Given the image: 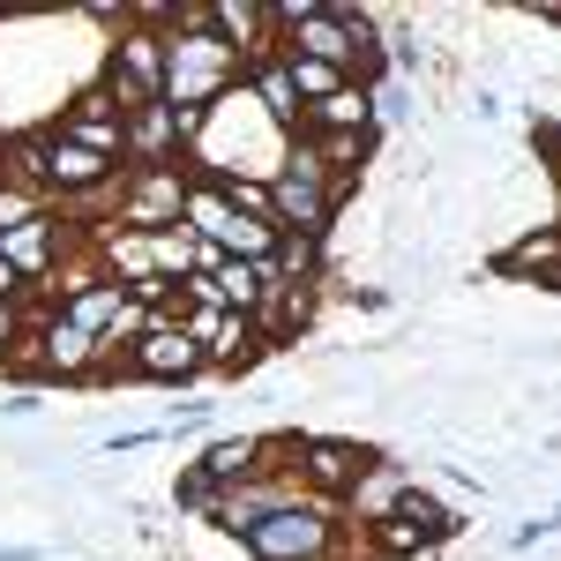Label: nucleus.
I'll use <instances>...</instances> for the list:
<instances>
[{"mask_svg":"<svg viewBox=\"0 0 561 561\" xmlns=\"http://www.w3.org/2000/svg\"><path fill=\"white\" fill-rule=\"evenodd\" d=\"M240 83V60L225 53L217 31H165V105L173 113H210Z\"/></svg>","mask_w":561,"mask_h":561,"instance_id":"f257e3e1","label":"nucleus"},{"mask_svg":"<svg viewBox=\"0 0 561 561\" xmlns=\"http://www.w3.org/2000/svg\"><path fill=\"white\" fill-rule=\"evenodd\" d=\"M337 539H345V510H337V502L300 494L293 510L262 517L240 547H248L255 561H337Z\"/></svg>","mask_w":561,"mask_h":561,"instance_id":"f03ea898","label":"nucleus"},{"mask_svg":"<svg viewBox=\"0 0 561 561\" xmlns=\"http://www.w3.org/2000/svg\"><path fill=\"white\" fill-rule=\"evenodd\" d=\"M105 382H150V389H195L210 382V359H203V345L180 330V322H150L142 337H135L121 359H113V375Z\"/></svg>","mask_w":561,"mask_h":561,"instance_id":"7ed1b4c3","label":"nucleus"},{"mask_svg":"<svg viewBox=\"0 0 561 561\" xmlns=\"http://www.w3.org/2000/svg\"><path fill=\"white\" fill-rule=\"evenodd\" d=\"M375 457H382V449H367V442H352V434H300V486L314 502H345Z\"/></svg>","mask_w":561,"mask_h":561,"instance_id":"20e7f679","label":"nucleus"},{"mask_svg":"<svg viewBox=\"0 0 561 561\" xmlns=\"http://www.w3.org/2000/svg\"><path fill=\"white\" fill-rule=\"evenodd\" d=\"M180 203H187V165L128 173L121 180V203H113V225H128V232H165V225H180Z\"/></svg>","mask_w":561,"mask_h":561,"instance_id":"39448f33","label":"nucleus"},{"mask_svg":"<svg viewBox=\"0 0 561 561\" xmlns=\"http://www.w3.org/2000/svg\"><path fill=\"white\" fill-rule=\"evenodd\" d=\"M307 486L300 479H248V486H225L217 494V517H210V531H225V539H248L262 517H277V510H293Z\"/></svg>","mask_w":561,"mask_h":561,"instance_id":"423d86ee","label":"nucleus"},{"mask_svg":"<svg viewBox=\"0 0 561 561\" xmlns=\"http://www.w3.org/2000/svg\"><path fill=\"white\" fill-rule=\"evenodd\" d=\"M121 142H128V173H165V165H187L173 105H142V113H128V121H121Z\"/></svg>","mask_w":561,"mask_h":561,"instance_id":"0eeeda50","label":"nucleus"},{"mask_svg":"<svg viewBox=\"0 0 561 561\" xmlns=\"http://www.w3.org/2000/svg\"><path fill=\"white\" fill-rule=\"evenodd\" d=\"M210 31L225 38V53L240 68H255L277 53V23H270V0H210Z\"/></svg>","mask_w":561,"mask_h":561,"instance_id":"6e6552de","label":"nucleus"},{"mask_svg":"<svg viewBox=\"0 0 561 561\" xmlns=\"http://www.w3.org/2000/svg\"><path fill=\"white\" fill-rule=\"evenodd\" d=\"M494 277H510V285H547V293H561V225H531L517 248H502V255H494Z\"/></svg>","mask_w":561,"mask_h":561,"instance_id":"1a4fd4ad","label":"nucleus"},{"mask_svg":"<svg viewBox=\"0 0 561 561\" xmlns=\"http://www.w3.org/2000/svg\"><path fill=\"white\" fill-rule=\"evenodd\" d=\"M412 479H420L412 465H397V457H375V465L359 472V486H352L337 510H345V524H359V531H367V524H382L389 510L404 502V486H412Z\"/></svg>","mask_w":561,"mask_h":561,"instance_id":"9d476101","label":"nucleus"},{"mask_svg":"<svg viewBox=\"0 0 561 561\" xmlns=\"http://www.w3.org/2000/svg\"><path fill=\"white\" fill-rule=\"evenodd\" d=\"M240 90L255 98V113L285 135V142L300 135V98H293V76H285V60H277V53H270V60H255V68H240Z\"/></svg>","mask_w":561,"mask_h":561,"instance_id":"9b49d317","label":"nucleus"},{"mask_svg":"<svg viewBox=\"0 0 561 561\" xmlns=\"http://www.w3.org/2000/svg\"><path fill=\"white\" fill-rule=\"evenodd\" d=\"M270 352H277V345L262 337L248 314H225V330L210 337V352H203V359H210V375H217V382H240V375H255Z\"/></svg>","mask_w":561,"mask_h":561,"instance_id":"f8f14e48","label":"nucleus"},{"mask_svg":"<svg viewBox=\"0 0 561 561\" xmlns=\"http://www.w3.org/2000/svg\"><path fill=\"white\" fill-rule=\"evenodd\" d=\"M322 293L330 285H270V300H262L255 314V330L270 337V345H293L307 322H314V307H322Z\"/></svg>","mask_w":561,"mask_h":561,"instance_id":"ddd939ff","label":"nucleus"},{"mask_svg":"<svg viewBox=\"0 0 561 561\" xmlns=\"http://www.w3.org/2000/svg\"><path fill=\"white\" fill-rule=\"evenodd\" d=\"M270 285H277V270H270V262H232V255H225V262L210 270V293H217V307H225V314H248V322L262 314Z\"/></svg>","mask_w":561,"mask_h":561,"instance_id":"4468645a","label":"nucleus"},{"mask_svg":"<svg viewBox=\"0 0 561 561\" xmlns=\"http://www.w3.org/2000/svg\"><path fill=\"white\" fill-rule=\"evenodd\" d=\"M195 472H210L217 486H248L262 479V434H217L195 449Z\"/></svg>","mask_w":561,"mask_h":561,"instance_id":"2eb2a0df","label":"nucleus"},{"mask_svg":"<svg viewBox=\"0 0 561 561\" xmlns=\"http://www.w3.org/2000/svg\"><path fill=\"white\" fill-rule=\"evenodd\" d=\"M277 285H330V240H307V232H277L270 248Z\"/></svg>","mask_w":561,"mask_h":561,"instance_id":"dca6fc26","label":"nucleus"},{"mask_svg":"<svg viewBox=\"0 0 561 561\" xmlns=\"http://www.w3.org/2000/svg\"><path fill=\"white\" fill-rule=\"evenodd\" d=\"M60 314H68L76 330H90V337L105 345V337L121 330V314H128V293H121V285L105 277V285H90V293H76V300H60Z\"/></svg>","mask_w":561,"mask_h":561,"instance_id":"f3484780","label":"nucleus"},{"mask_svg":"<svg viewBox=\"0 0 561 561\" xmlns=\"http://www.w3.org/2000/svg\"><path fill=\"white\" fill-rule=\"evenodd\" d=\"M277 60H285V76H293L300 113H307V105H322V98H337V90H352L345 68H322V60H300V53H277Z\"/></svg>","mask_w":561,"mask_h":561,"instance_id":"a211bd4d","label":"nucleus"},{"mask_svg":"<svg viewBox=\"0 0 561 561\" xmlns=\"http://www.w3.org/2000/svg\"><path fill=\"white\" fill-rule=\"evenodd\" d=\"M217 486L210 472H195V465H180V479H173V510H180V524H210L217 517Z\"/></svg>","mask_w":561,"mask_h":561,"instance_id":"6ab92c4d","label":"nucleus"},{"mask_svg":"<svg viewBox=\"0 0 561 561\" xmlns=\"http://www.w3.org/2000/svg\"><path fill=\"white\" fill-rule=\"evenodd\" d=\"M38 300H45V293H38V285H31V277H23V270H15L8 255H0V307H15V314H31Z\"/></svg>","mask_w":561,"mask_h":561,"instance_id":"aec40b11","label":"nucleus"},{"mask_svg":"<svg viewBox=\"0 0 561 561\" xmlns=\"http://www.w3.org/2000/svg\"><path fill=\"white\" fill-rule=\"evenodd\" d=\"M165 427H128V434H105V457H135V449H158Z\"/></svg>","mask_w":561,"mask_h":561,"instance_id":"412c9836","label":"nucleus"},{"mask_svg":"<svg viewBox=\"0 0 561 561\" xmlns=\"http://www.w3.org/2000/svg\"><path fill=\"white\" fill-rule=\"evenodd\" d=\"M38 404H45V389H8V397H0V412H8V420H31Z\"/></svg>","mask_w":561,"mask_h":561,"instance_id":"4be33fe9","label":"nucleus"},{"mask_svg":"<svg viewBox=\"0 0 561 561\" xmlns=\"http://www.w3.org/2000/svg\"><path fill=\"white\" fill-rule=\"evenodd\" d=\"M23 345V314L15 307H0V367H8V352Z\"/></svg>","mask_w":561,"mask_h":561,"instance_id":"5701e85b","label":"nucleus"},{"mask_svg":"<svg viewBox=\"0 0 561 561\" xmlns=\"http://www.w3.org/2000/svg\"><path fill=\"white\" fill-rule=\"evenodd\" d=\"M345 307H359V314H382V307H389V293H382V285H352V293H345Z\"/></svg>","mask_w":561,"mask_h":561,"instance_id":"b1692460","label":"nucleus"},{"mask_svg":"<svg viewBox=\"0 0 561 561\" xmlns=\"http://www.w3.org/2000/svg\"><path fill=\"white\" fill-rule=\"evenodd\" d=\"M0 561H45L38 547H0Z\"/></svg>","mask_w":561,"mask_h":561,"instance_id":"393cba45","label":"nucleus"}]
</instances>
